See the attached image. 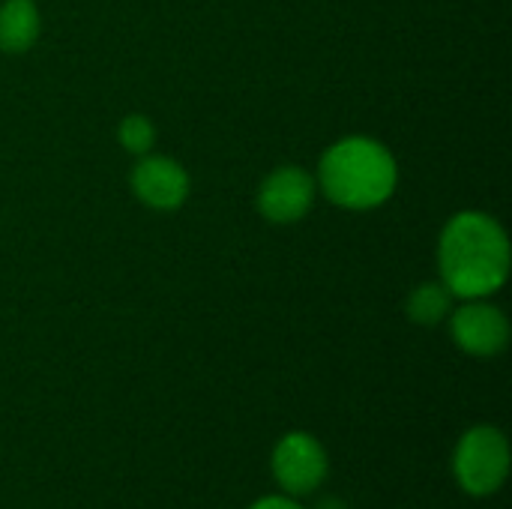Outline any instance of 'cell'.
I'll use <instances>...</instances> for the list:
<instances>
[{
	"label": "cell",
	"instance_id": "cell-8",
	"mask_svg": "<svg viewBox=\"0 0 512 509\" xmlns=\"http://www.w3.org/2000/svg\"><path fill=\"white\" fill-rule=\"evenodd\" d=\"M39 36V12L30 0H6L0 6V48L9 54L27 51Z\"/></svg>",
	"mask_w": 512,
	"mask_h": 509
},
{
	"label": "cell",
	"instance_id": "cell-3",
	"mask_svg": "<svg viewBox=\"0 0 512 509\" xmlns=\"http://www.w3.org/2000/svg\"><path fill=\"white\" fill-rule=\"evenodd\" d=\"M453 471H456L459 486L474 498H486V495L498 492L510 471L507 438L492 426L471 429L456 447Z\"/></svg>",
	"mask_w": 512,
	"mask_h": 509
},
{
	"label": "cell",
	"instance_id": "cell-4",
	"mask_svg": "<svg viewBox=\"0 0 512 509\" xmlns=\"http://www.w3.org/2000/svg\"><path fill=\"white\" fill-rule=\"evenodd\" d=\"M273 474L285 492L309 495L327 477V453L306 432L285 435L279 447L273 450Z\"/></svg>",
	"mask_w": 512,
	"mask_h": 509
},
{
	"label": "cell",
	"instance_id": "cell-10",
	"mask_svg": "<svg viewBox=\"0 0 512 509\" xmlns=\"http://www.w3.org/2000/svg\"><path fill=\"white\" fill-rule=\"evenodd\" d=\"M153 141H156V132H153V126H150L147 117H141V114L123 117V123H120V144H123L129 153L147 156L150 147H153Z\"/></svg>",
	"mask_w": 512,
	"mask_h": 509
},
{
	"label": "cell",
	"instance_id": "cell-7",
	"mask_svg": "<svg viewBox=\"0 0 512 509\" xmlns=\"http://www.w3.org/2000/svg\"><path fill=\"white\" fill-rule=\"evenodd\" d=\"M135 195L153 210H174L189 195V174L168 156H144L132 171Z\"/></svg>",
	"mask_w": 512,
	"mask_h": 509
},
{
	"label": "cell",
	"instance_id": "cell-11",
	"mask_svg": "<svg viewBox=\"0 0 512 509\" xmlns=\"http://www.w3.org/2000/svg\"><path fill=\"white\" fill-rule=\"evenodd\" d=\"M252 509H300L294 501H288V498H264V501H258Z\"/></svg>",
	"mask_w": 512,
	"mask_h": 509
},
{
	"label": "cell",
	"instance_id": "cell-12",
	"mask_svg": "<svg viewBox=\"0 0 512 509\" xmlns=\"http://www.w3.org/2000/svg\"><path fill=\"white\" fill-rule=\"evenodd\" d=\"M318 509H345V504H342V501H336V498H330V501H324Z\"/></svg>",
	"mask_w": 512,
	"mask_h": 509
},
{
	"label": "cell",
	"instance_id": "cell-9",
	"mask_svg": "<svg viewBox=\"0 0 512 509\" xmlns=\"http://www.w3.org/2000/svg\"><path fill=\"white\" fill-rule=\"evenodd\" d=\"M450 300H453V294L447 291L444 282L420 285V288L411 294V300H408V315H411L417 324L435 327V324H441V321L450 315Z\"/></svg>",
	"mask_w": 512,
	"mask_h": 509
},
{
	"label": "cell",
	"instance_id": "cell-5",
	"mask_svg": "<svg viewBox=\"0 0 512 509\" xmlns=\"http://www.w3.org/2000/svg\"><path fill=\"white\" fill-rule=\"evenodd\" d=\"M315 201V180L303 168H279L273 171L261 192H258V207L264 219L276 225H291L309 213Z\"/></svg>",
	"mask_w": 512,
	"mask_h": 509
},
{
	"label": "cell",
	"instance_id": "cell-1",
	"mask_svg": "<svg viewBox=\"0 0 512 509\" xmlns=\"http://www.w3.org/2000/svg\"><path fill=\"white\" fill-rule=\"evenodd\" d=\"M441 279L450 294L483 300L498 291L510 270V243L504 228L486 213H459L441 234Z\"/></svg>",
	"mask_w": 512,
	"mask_h": 509
},
{
	"label": "cell",
	"instance_id": "cell-2",
	"mask_svg": "<svg viewBox=\"0 0 512 509\" xmlns=\"http://www.w3.org/2000/svg\"><path fill=\"white\" fill-rule=\"evenodd\" d=\"M396 159L372 138L354 135L336 141L321 159L324 195L348 210H369L384 204L396 189Z\"/></svg>",
	"mask_w": 512,
	"mask_h": 509
},
{
	"label": "cell",
	"instance_id": "cell-6",
	"mask_svg": "<svg viewBox=\"0 0 512 509\" xmlns=\"http://www.w3.org/2000/svg\"><path fill=\"white\" fill-rule=\"evenodd\" d=\"M453 339L462 351L474 357H495L504 351L510 339V327L498 306L471 300L453 315Z\"/></svg>",
	"mask_w": 512,
	"mask_h": 509
}]
</instances>
